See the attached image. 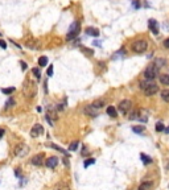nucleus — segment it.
<instances>
[{
  "label": "nucleus",
  "instance_id": "obj_2",
  "mask_svg": "<svg viewBox=\"0 0 169 190\" xmlns=\"http://www.w3.org/2000/svg\"><path fill=\"white\" fill-rule=\"evenodd\" d=\"M159 74V66L156 65V62H152L144 69V78L149 79V81H153L155 78Z\"/></svg>",
  "mask_w": 169,
  "mask_h": 190
},
{
  "label": "nucleus",
  "instance_id": "obj_27",
  "mask_svg": "<svg viewBox=\"0 0 169 190\" xmlns=\"http://www.w3.org/2000/svg\"><path fill=\"white\" fill-rule=\"evenodd\" d=\"M32 73H33V75H35L37 79L41 78V73H40V70H38L37 67H33V69H32Z\"/></svg>",
  "mask_w": 169,
  "mask_h": 190
},
{
  "label": "nucleus",
  "instance_id": "obj_34",
  "mask_svg": "<svg viewBox=\"0 0 169 190\" xmlns=\"http://www.w3.org/2000/svg\"><path fill=\"white\" fill-rule=\"evenodd\" d=\"M0 48H3V49H7V42L3 40H0Z\"/></svg>",
  "mask_w": 169,
  "mask_h": 190
},
{
  "label": "nucleus",
  "instance_id": "obj_20",
  "mask_svg": "<svg viewBox=\"0 0 169 190\" xmlns=\"http://www.w3.org/2000/svg\"><path fill=\"white\" fill-rule=\"evenodd\" d=\"M145 129V127H141V125H134L132 127V131L135 132V133H143Z\"/></svg>",
  "mask_w": 169,
  "mask_h": 190
},
{
  "label": "nucleus",
  "instance_id": "obj_6",
  "mask_svg": "<svg viewBox=\"0 0 169 190\" xmlns=\"http://www.w3.org/2000/svg\"><path fill=\"white\" fill-rule=\"evenodd\" d=\"M119 112L122 114V115H127L129 112V110L132 108V102L131 100H128V99H124V100H122V102L119 103Z\"/></svg>",
  "mask_w": 169,
  "mask_h": 190
},
{
  "label": "nucleus",
  "instance_id": "obj_4",
  "mask_svg": "<svg viewBox=\"0 0 169 190\" xmlns=\"http://www.w3.org/2000/svg\"><path fill=\"white\" fill-rule=\"evenodd\" d=\"M148 48V42L145 40H136L132 44V50L135 53H144Z\"/></svg>",
  "mask_w": 169,
  "mask_h": 190
},
{
  "label": "nucleus",
  "instance_id": "obj_30",
  "mask_svg": "<svg viewBox=\"0 0 169 190\" xmlns=\"http://www.w3.org/2000/svg\"><path fill=\"white\" fill-rule=\"evenodd\" d=\"M50 146H52V148H54V149H57V151H60V152H62L63 155H66V151H63L62 148H61V146H58V145H54V144H50Z\"/></svg>",
  "mask_w": 169,
  "mask_h": 190
},
{
  "label": "nucleus",
  "instance_id": "obj_13",
  "mask_svg": "<svg viewBox=\"0 0 169 190\" xmlns=\"http://www.w3.org/2000/svg\"><path fill=\"white\" fill-rule=\"evenodd\" d=\"M58 165V157H49L46 160V166L48 168H56Z\"/></svg>",
  "mask_w": 169,
  "mask_h": 190
},
{
  "label": "nucleus",
  "instance_id": "obj_17",
  "mask_svg": "<svg viewBox=\"0 0 169 190\" xmlns=\"http://www.w3.org/2000/svg\"><path fill=\"white\" fill-rule=\"evenodd\" d=\"M107 114H108L111 118H116L118 116V112H116V108L114 106H108L107 107Z\"/></svg>",
  "mask_w": 169,
  "mask_h": 190
},
{
  "label": "nucleus",
  "instance_id": "obj_23",
  "mask_svg": "<svg viewBox=\"0 0 169 190\" xmlns=\"http://www.w3.org/2000/svg\"><path fill=\"white\" fill-rule=\"evenodd\" d=\"M38 65L40 66H46L48 65V57L41 56L40 58H38Z\"/></svg>",
  "mask_w": 169,
  "mask_h": 190
},
{
  "label": "nucleus",
  "instance_id": "obj_38",
  "mask_svg": "<svg viewBox=\"0 0 169 190\" xmlns=\"http://www.w3.org/2000/svg\"><path fill=\"white\" fill-rule=\"evenodd\" d=\"M0 36H1V33H0Z\"/></svg>",
  "mask_w": 169,
  "mask_h": 190
},
{
  "label": "nucleus",
  "instance_id": "obj_28",
  "mask_svg": "<svg viewBox=\"0 0 169 190\" xmlns=\"http://www.w3.org/2000/svg\"><path fill=\"white\" fill-rule=\"evenodd\" d=\"M13 104H15V100H13L12 98H10V99L7 100V103H5V108H10V107H12Z\"/></svg>",
  "mask_w": 169,
  "mask_h": 190
},
{
  "label": "nucleus",
  "instance_id": "obj_36",
  "mask_svg": "<svg viewBox=\"0 0 169 190\" xmlns=\"http://www.w3.org/2000/svg\"><path fill=\"white\" fill-rule=\"evenodd\" d=\"M20 63H21L22 70H25V69H27V63H25V62H22V61H21V62H20Z\"/></svg>",
  "mask_w": 169,
  "mask_h": 190
},
{
  "label": "nucleus",
  "instance_id": "obj_33",
  "mask_svg": "<svg viewBox=\"0 0 169 190\" xmlns=\"http://www.w3.org/2000/svg\"><path fill=\"white\" fill-rule=\"evenodd\" d=\"M132 5H134L135 10H139L140 8V3H139L138 0H132Z\"/></svg>",
  "mask_w": 169,
  "mask_h": 190
},
{
  "label": "nucleus",
  "instance_id": "obj_29",
  "mask_svg": "<svg viewBox=\"0 0 169 190\" xmlns=\"http://www.w3.org/2000/svg\"><path fill=\"white\" fill-rule=\"evenodd\" d=\"M77 148H78V143H77V141H73V143L69 145V151H75Z\"/></svg>",
  "mask_w": 169,
  "mask_h": 190
},
{
  "label": "nucleus",
  "instance_id": "obj_24",
  "mask_svg": "<svg viewBox=\"0 0 169 190\" xmlns=\"http://www.w3.org/2000/svg\"><path fill=\"white\" fill-rule=\"evenodd\" d=\"M164 129H165V125H164L163 123H161V122L156 123V131H157V132H163Z\"/></svg>",
  "mask_w": 169,
  "mask_h": 190
},
{
  "label": "nucleus",
  "instance_id": "obj_9",
  "mask_svg": "<svg viewBox=\"0 0 169 190\" xmlns=\"http://www.w3.org/2000/svg\"><path fill=\"white\" fill-rule=\"evenodd\" d=\"M42 132H44L42 125H41V124H35L33 127H32V129H31V136L32 137H38L40 135H42Z\"/></svg>",
  "mask_w": 169,
  "mask_h": 190
},
{
  "label": "nucleus",
  "instance_id": "obj_7",
  "mask_svg": "<svg viewBox=\"0 0 169 190\" xmlns=\"http://www.w3.org/2000/svg\"><path fill=\"white\" fill-rule=\"evenodd\" d=\"M57 118H58V116H57L56 107L54 106H48V108H46V122H49L50 124L53 125V122H52V120H56Z\"/></svg>",
  "mask_w": 169,
  "mask_h": 190
},
{
  "label": "nucleus",
  "instance_id": "obj_31",
  "mask_svg": "<svg viewBox=\"0 0 169 190\" xmlns=\"http://www.w3.org/2000/svg\"><path fill=\"white\" fill-rule=\"evenodd\" d=\"M46 75H48V77H52V75H53V65H49L48 72H46Z\"/></svg>",
  "mask_w": 169,
  "mask_h": 190
},
{
  "label": "nucleus",
  "instance_id": "obj_5",
  "mask_svg": "<svg viewBox=\"0 0 169 190\" xmlns=\"http://www.w3.org/2000/svg\"><path fill=\"white\" fill-rule=\"evenodd\" d=\"M28 152H29L28 145H25V144H22V143L17 144V145L15 146V149H13V153H15L17 157H24V156H27V153H28Z\"/></svg>",
  "mask_w": 169,
  "mask_h": 190
},
{
  "label": "nucleus",
  "instance_id": "obj_25",
  "mask_svg": "<svg viewBox=\"0 0 169 190\" xmlns=\"http://www.w3.org/2000/svg\"><path fill=\"white\" fill-rule=\"evenodd\" d=\"M15 90L16 89L15 87H8V89H3V94H5V95H10V94H12V93H15Z\"/></svg>",
  "mask_w": 169,
  "mask_h": 190
},
{
  "label": "nucleus",
  "instance_id": "obj_12",
  "mask_svg": "<svg viewBox=\"0 0 169 190\" xmlns=\"http://www.w3.org/2000/svg\"><path fill=\"white\" fill-rule=\"evenodd\" d=\"M153 187H155V184L152 181H145V182H143L139 186L138 190H153Z\"/></svg>",
  "mask_w": 169,
  "mask_h": 190
},
{
  "label": "nucleus",
  "instance_id": "obj_18",
  "mask_svg": "<svg viewBox=\"0 0 169 190\" xmlns=\"http://www.w3.org/2000/svg\"><path fill=\"white\" fill-rule=\"evenodd\" d=\"M91 104H93V106H94L95 108L100 110V108H102V107L104 106V99H97V100H95V102H93V103H91Z\"/></svg>",
  "mask_w": 169,
  "mask_h": 190
},
{
  "label": "nucleus",
  "instance_id": "obj_8",
  "mask_svg": "<svg viewBox=\"0 0 169 190\" xmlns=\"http://www.w3.org/2000/svg\"><path fill=\"white\" fill-rule=\"evenodd\" d=\"M99 111H100V110L95 108L93 104H89V106H86V107H84V110H83L84 114H86L87 116H91V118H95V116L99 115Z\"/></svg>",
  "mask_w": 169,
  "mask_h": 190
},
{
  "label": "nucleus",
  "instance_id": "obj_19",
  "mask_svg": "<svg viewBox=\"0 0 169 190\" xmlns=\"http://www.w3.org/2000/svg\"><path fill=\"white\" fill-rule=\"evenodd\" d=\"M160 82L163 84H166V86H169V74H163L161 77H160Z\"/></svg>",
  "mask_w": 169,
  "mask_h": 190
},
{
  "label": "nucleus",
  "instance_id": "obj_15",
  "mask_svg": "<svg viewBox=\"0 0 169 190\" xmlns=\"http://www.w3.org/2000/svg\"><path fill=\"white\" fill-rule=\"evenodd\" d=\"M54 190H70V186L67 184H65V182H58L54 186Z\"/></svg>",
  "mask_w": 169,
  "mask_h": 190
},
{
  "label": "nucleus",
  "instance_id": "obj_35",
  "mask_svg": "<svg viewBox=\"0 0 169 190\" xmlns=\"http://www.w3.org/2000/svg\"><path fill=\"white\" fill-rule=\"evenodd\" d=\"M164 46H165V48H166V49H169V37H168V38H166V40H165V41H164Z\"/></svg>",
  "mask_w": 169,
  "mask_h": 190
},
{
  "label": "nucleus",
  "instance_id": "obj_10",
  "mask_svg": "<svg viewBox=\"0 0 169 190\" xmlns=\"http://www.w3.org/2000/svg\"><path fill=\"white\" fill-rule=\"evenodd\" d=\"M148 28H149V31L153 34H159V22H157L156 20L151 19L149 21H148Z\"/></svg>",
  "mask_w": 169,
  "mask_h": 190
},
{
  "label": "nucleus",
  "instance_id": "obj_3",
  "mask_svg": "<svg viewBox=\"0 0 169 190\" xmlns=\"http://www.w3.org/2000/svg\"><path fill=\"white\" fill-rule=\"evenodd\" d=\"M79 31H81V24H79V21H73V24L70 25V28H69V32L66 34V40L67 41L74 40L79 34Z\"/></svg>",
  "mask_w": 169,
  "mask_h": 190
},
{
  "label": "nucleus",
  "instance_id": "obj_37",
  "mask_svg": "<svg viewBox=\"0 0 169 190\" xmlns=\"http://www.w3.org/2000/svg\"><path fill=\"white\" fill-rule=\"evenodd\" d=\"M3 132H4V131H3V129H0V137L3 136Z\"/></svg>",
  "mask_w": 169,
  "mask_h": 190
},
{
  "label": "nucleus",
  "instance_id": "obj_21",
  "mask_svg": "<svg viewBox=\"0 0 169 190\" xmlns=\"http://www.w3.org/2000/svg\"><path fill=\"white\" fill-rule=\"evenodd\" d=\"M140 157H141V161L144 162V164H151V162H152V159H151L149 156H147V155H144V153H141L140 155Z\"/></svg>",
  "mask_w": 169,
  "mask_h": 190
},
{
  "label": "nucleus",
  "instance_id": "obj_32",
  "mask_svg": "<svg viewBox=\"0 0 169 190\" xmlns=\"http://www.w3.org/2000/svg\"><path fill=\"white\" fill-rule=\"evenodd\" d=\"M94 162H95V160H94V159H91V160H86V161H84V168H87L89 165H93Z\"/></svg>",
  "mask_w": 169,
  "mask_h": 190
},
{
  "label": "nucleus",
  "instance_id": "obj_14",
  "mask_svg": "<svg viewBox=\"0 0 169 190\" xmlns=\"http://www.w3.org/2000/svg\"><path fill=\"white\" fill-rule=\"evenodd\" d=\"M86 34H89V36H93V37H98V36H99V31H98L97 28L89 27V28H86Z\"/></svg>",
  "mask_w": 169,
  "mask_h": 190
},
{
  "label": "nucleus",
  "instance_id": "obj_16",
  "mask_svg": "<svg viewBox=\"0 0 169 190\" xmlns=\"http://www.w3.org/2000/svg\"><path fill=\"white\" fill-rule=\"evenodd\" d=\"M140 116V110H132V112H129V120H136Z\"/></svg>",
  "mask_w": 169,
  "mask_h": 190
},
{
  "label": "nucleus",
  "instance_id": "obj_1",
  "mask_svg": "<svg viewBox=\"0 0 169 190\" xmlns=\"http://www.w3.org/2000/svg\"><path fill=\"white\" fill-rule=\"evenodd\" d=\"M140 87L143 89V91H144V94L147 97H152V95H155L159 91V84L155 83V81H149V79H147L144 82L141 81Z\"/></svg>",
  "mask_w": 169,
  "mask_h": 190
},
{
  "label": "nucleus",
  "instance_id": "obj_11",
  "mask_svg": "<svg viewBox=\"0 0 169 190\" xmlns=\"http://www.w3.org/2000/svg\"><path fill=\"white\" fill-rule=\"evenodd\" d=\"M42 162H44V155H42V153L32 157V164H33V165L40 166V165H42Z\"/></svg>",
  "mask_w": 169,
  "mask_h": 190
},
{
  "label": "nucleus",
  "instance_id": "obj_26",
  "mask_svg": "<svg viewBox=\"0 0 169 190\" xmlns=\"http://www.w3.org/2000/svg\"><path fill=\"white\" fill-rule=\"evenodd\" d=\"M81 50H82V52H84V53L87 54V56H93V54H94V52H93V49H89V48L81 46Z\"/></svg>",
  "mask_w": 169,
  "mask_h": 190
},
{
  "label": "nucleus",
  "instance_id": "obj_22",
  "mask_svg": "<svg viewBox=\"0 0 169 190\" xmlns=\"http://www.w3.org/2000/svg\"><path fill=\"white\" fill-rule=\"evenodd\" d=\"M161 98H163L164 102L169 103V90H163L161 91Z\"/></svg>",
  "mask_w": 169,
  "mask_h": 190
}]
</instances>
